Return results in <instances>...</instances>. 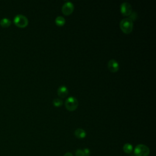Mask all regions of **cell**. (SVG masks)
<instances>
[{
	"label": "cell",
	"mask_w": 156,
	"mask_h": 156,
	"mask_svg": "<svg viewBox=\"0 0 156 156\" xmlns=\"http://www.w3.org/2000/svg\"><path fill=\"white\" fill-rule=\"evenodd\" d=\"M133 21L129 18L123 19L120 23V27L121 31L126 34H130L133 30Z\"/></svg>",
	"instance_id": "cell-1"
},
{
	"label": "cell",
	"mask_w": 156,
	"mask_h": 156,
	"mask_svg": "<svg viewBox=\"0 0 156 156\" xmlns=\"http://www.w3.org/2000/svg\"><path fill=\"white\" fill-rule=\"evenodd\" d=\"M78 105H79V103L78 101L77 100V99L73 96H70L68 98L65 103V107L69 111L75 110L77 109Z\"/></svg>",
	"instance_id": "cell-2"
},
{
	"label": "cell",
	"mask_w": 156,
	"mask_h": 156,
	"mask_svg": "<svg viewBox=\"0 0 156 156\" xmlns=\"http://www.w3.org/2000/svg\"><path fill=\"white\" fill-rule=\"evenodd\" d=\"M149 148L143 144L138 145L134 149V154L135 156H148L149 154Z\"/></svg>",
	"instance_id": "cell-3"
},
{
	"label": "cell",
	"mask_w": 156,
	"mask_h": 156,
	"mask_svg": "<svg viewBox=\"0 0 156 156\" xmlns=\"http://www.w3.org/2000/svg\"><path fill=\"white\" fill-rule=\"evenodd\" d=\"M14 23L20 27H24L28 24V20L26 17L21 14L16 16L13 20Z\"/></svg>",
	"instance_id": "cell-4"
},
{
	"label": "cell",
	"mask_w": 156,
	"mask_h": 156,
	"mask_svg": "<svg viewBox=\"0 0 156 156\" xmlns=\"http://www.w3.org/2000/svg\"><path fill=\"white\" fill-rule=\"evenodd\" d=\"M121 12L124 16H130L132 12V8L131 5L128 3L124 2L121 4L120 7Z\"/></svg>",
	"instance_id": "cell-5"
},
{
	"label": "cell",
	"mask_w": 156,
	"mask_h": 156,
	"mask_svg": "<svg viewBox=\"0 0 156 156\" xmlns=\"http://www.w3.org/2000/svg\"><path fill=\"white\" fill-rule=\"evenodd\" d=\"M74 10V5L72 2H66L62 7V13L65 16H69Z\"/></svg>",
	"instance_id": "cell-6"
},
{
	"label": "cell",
	"mask_w": 156,
	"mask_h": 156,
	"mask_svg": "<svg viewBox=\"0 0 156 156\" xmlns=\"http://www.w3.org/2000/svg\"><path fill=\"white\" fill-rule=\"evenodd\" d=\"M107 67L110 72L116 73L119 70L120 65L117 61L114 59H111L107 64Z\"/></svg>",
	"instance_id": "cell-7"
},
{
	"label": "cell",
	"mask_w": 156,
	"mask_h": 156,
	"mask_svg": "<svg viewBox=\"0 0 156 156\" xmlns=\"http://www.w3.org/2000/svg\"><path fill=\"white\" fill-rule=\"evenodd\" d=\"M68 94V90L66 86H62L58 89V95L61 98H65Z\"/></svg>",
	"instance_id": "cell-8"
},
{
	"label": "cell",
	"mask_w": 156,
	"mask_h": 156,
	"mask_svg": "<svg viewBox=\"0 0 156 156\" xmlns=\"http://www.w3.org/2000/svg\"><path fill=\"white\" fill-rule=\"evenodd\" d=\"M75 135L76 138L82 139L86 137V132L84 129L79 128L75 131Z\"/></svg>",
	"instance_id": "cell-9"
},
{
	"label": "cell",
	"mask_w": 156,
	"mask_h": 156,
	"mask_svg": "<svg viewBox=\"0 0 156 156\" xmlns=\"http://www.w3.org/2000/svg\"><path fill=\"white\" fill-rule=\"evenodd\" d=\"M55 24L59 26H63L65 23V18L62 16H59L57 17L55 20Z\"/></svg>",
	"instance_id": "cell-10"
},
{
	"label": "cell",
	"mask_w": 156,
	"mask_h": 156,
	"mask_svg": "<svg viewBox=\"0 0 156 156\" xmlns=\"http://www.w3.org/2000/svg\"><path fill=\"white\" fill-rule=\"evenodd\" d=\"M133 146L130 143H126L123 146V151L126 154H131L132 152Z\"/></svg>",
	"instance_id": "cell-11"
},
{
	"label": "cell",
	"mask_w": 156,
	"mask_h": 156,
	"mask_svg": "<svg viewBox=\"0 0 156 156\" xmlns=\"http://www.w3.org/2000/svg\"><path fill=\"white\" fill-rule=\"evenodd\" d=\"M10 24H11V21L7 18H4L0 20V24L4 27H7L9 26Z\"/></svg>",
	"instance_id": "cell-12"
},
{
	"label": "cell",
	"mask_w": 156,
	"mask_h": 156,
	"mask_svg": "<svg viewBox=\"0 0 156 156\" xmlns=\"http://www.w3.org/2000/svg\"><path fill=\"white\" fill-rule=\"evenodd\" d=\"M53 104L55 107H61L63 104V101L59 98H55L53 100Z\"/></svg>",
	"instance_id": "cell-13"
},
{
	"label": "cell",
	"mask_w": 156,
	"mask_h": 156,
	"mask_svg": "<svg viewBox=\"0 0 156 156\" xmlns=\"http://www.w3.org/2000/svg\"><path fill=\"white\" fill-rule=\"evenodd\" d=\"M83 153H84V156H90V151L89 149L88 148H85L82 150Z\"/></svg>",
	"instance_id": "cell-14"
},
{
	"label": "cell",
	"mask_w": 156,
	"mask_h": 156,
	"mask_svg": "<svg viewBox=\"0 0 156 156\" xmlns=\"http://www.w3.org/2000/svg\"><path fill=\"white\" fill-rule=\"evenodd\" d=\"M75 154H76V156H84L82 150L79 149L76 150Z\"/></svg>",
	"instance_id": "cell-15"
},
{
	"label": "cell",
	"mask_w": 156,
	"mask_h": 156,
	"mask_svg": "<svg viewBox=\"0 0 156 156\" xmlns=\"http://www.w3.org/2000/svg\"><path fill=\"white\" fill-rule=\"evenodd\" d=\"M64 156H73V155L72 153H71V152H68L65 153Z\"/></svg>",
	"instance_id": "cell-16"
}]
</instances>
